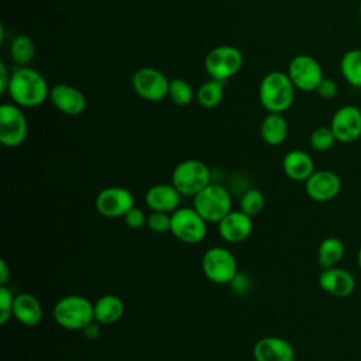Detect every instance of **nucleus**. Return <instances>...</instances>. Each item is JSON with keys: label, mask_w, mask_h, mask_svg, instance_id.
I'll return each mask as SVG.
<instances>
[{"label": "nucleus", "mask_w": 361, "mask_h": 361, "mask_svg": "<svg viewBox=\"0 0 361 361\" xmlns=\"http://www.w3.org/2000/svg\"><path fill=\"white\" fill-rule=\"evenodd\" d=\"M49 87L45 78L35 69L18 66L11 71L8 96L20 107H37L49 97Z\"/></svg>", "instance_id": "nucleus-1"}, {"label": "nucleus", "mask_w": 361, "mask_h": 361, "mask_svg": "<svg viewBox=\"0 0 361 361\" xmlns=\"http://www.w3.org/2000/svg\"><path fill=\"white\" fill-rule=\"evenodd\" d=\"M295 85L289 75L281 71L267 73L258 89L259 102L269 113L286 111L295 100Z\"/></svg>", "instance_id": "nucleus-2"}, {"label": "nucleus", "mask_w": 361, "mask_h": 361, "mask_svg": "<svg viewBox=\"0 0 361 361\" xmlns=\"http://www.w3.org/2000/svg\"><path fill=\"white\" fill-rule=\"evenodd\" d=\"M52 317L62 329L83 330L94 320L93 303L82 295H66L54 305Z\"/></svg>", "instance_id": "nucleus-3"}, {"label": "nucleus", "mask_w": 361, "mask_h": 361, "mask_svg": "<svg viewBox=\"0 0 361 361\" xmlns=\"http://www.w3.org/2000/svg\"><path fill=\"white\" fill-rule=\"evenodd\" d=\"M193 209L207 223H219L233 210V200L224 186L210 183L193 196Z\"/></svg>", "instance_id": "nucleus-4"}, {"label": "nucleus", "mask_w": 361, "mask_h": 361, "mask_svg": "<svg viewBox=\"0 0 361 361\" xmlns=\"http://www.w3.org/2000/svg\"><path fill=\"white\" fill-rule=\"evenodd\" d=\"M171 183L183 196H195L210 185V169L199 159L180 161L172 172Z\"/></svg>", "instance_id": "nucleus-5"}, {"label": "nucleus", "mask_w": 361, "mask_h": 361, "mask_svg": "<svg viewBox=\"0 0 361 361\" xmlns=\"http://www.w3.org/2000/svg\"><path fill=\"white\" fill-rule=\"evenodd\" d=\"M202 271L213 283H231L238 275L237 259L228 248L212 247L202 257Z\"/></svg>", "instance_id": "nucleus-6"}, {"label": "nucleus", "mask_w": 361, "mask_h": 361, "mask_svg": "<svg viewBox=\"0 0 361 361\" xmlns=\"http://www.w3.org/2000/svg\"><path fill=\"white\" fill-rule=\"evenodd\" d=\"M207 221L193 207H179L171 214V234L185 244H199L207 234Z\"/></svg>", "instance_id": "nucleus-7"}, {"label": "nucleus", "mask_w": 361, "mask_h": 361, "mask_svg": "<svg viewBox=\"0 0 361 361\" xmlns=\"http://www.w3.org/2000/svg\"><path fill=\"white\" fill-rule=\"evenodd\" d=\"M243 66V54L233 45H219L204 58L206 72L212 79L226 82L240 72Z\"/></svg>", "instance_id": "nucleus-8"}, {"label": "nucleus", "mask_w": 361, "mask_h": 361, "mask_svg": "<svg viewBox=\"0 0 361 361\" xmlns=\"http://www.w3.org/2000/svg\"><path fill=\"white\" fill-rule=\"evenodd\" d=\"M28 134L27 118L17 104L4 103L0 106V142L14 148L21 145Z\"/></svg>", "instance_id": "nucleus-9"}, {"label": "nucleus", "mask_w": 361, "mask_h": 361, "mask_svg": "<svg viewBox=\"0 0 361 361\" xmlns=\"http://www.w3.org/2000/svg\"><path fill=\"white\" fill-rule=\"evenodd\" d=\"M288 75L295 87L302 92H313L324 78L322 65L310 55L299 54L293 56L288 66Z\"/></svg>", "instance_id": "nucleus-10"}, {"label": "nucleus", "mask_w": 361, "mask_h": 361, "mask_svg": "<svg viewBox=\"0 0 361 361\" xmlns=\"http://www.w3.org/2000/svg\"><path fill=\"white\" fill-rule=\"evenodd\" d=\"M169 82L171 80L161 71L151 66L137 69L131 79L134 92L148 102H159L165 99L168 96Z\"/></svg>", "instance_id": "nucleus-11"}, {"label": "nucleus", "mask_w": 361, "mask_h": 361, "mask_svg": "<svg viewBox=\"0 0 361 361\" xmlns=\"http://www.w3.org/2000/svg\"><path fill=\"white\" fill-rule=\"evenodd\" d=\"M134 206L133 193L123 186H106L94 199L97 213L107 219L124 217V214Z\"/></svg>", "instance_id": "nucleus-12"}, {"label": "nucleus", "mask_w": 361, "mask_h": 361, "mask_svg": "<svg viewBox=\"0 0 361 361\" xmlns=\"http://www.w3.org/2000/svg\"><path fill=\"white\" fill-rule=\"evenodd\" d=\"M330 127L338 142L351 144L361 137V109L345 104L331 117Z\"/></svg>", "instance_id": "nucleus-13"}, {"label": "nucleus", "mask_w": 361, "mask_h": 361, "mask_svg": "<svg viewBox=\"0 0 361 361\" xmlns=\"http://www.w3.org/2000/svg\"><path fill=\"white\" fill-rule=\"evenodd\" d=\"M341 190V179L333 171H314L305 180V192L314 202L333 200Z\"/></svg>", "instance_id": "nucleus-14"}, {"label": "nucleus", "mask_w": 361, "mask_h": 361, "mask_svg": "<svg viewBox=\"0 0 361 361\" xmlns=\"http://www.w3.org/2000/svg\"><path fill=\"white\" fill-rule=\"evenodd\" d=\"M49 99L52 104L66 116H79L86 109V96L72 85L59 83L51 87Z\"/></svg>", "instance_id": "nucleus-15"}, {"label": "nucleus", "mask_w": 361, "mask_h": 361, "mask_svg": "<svg viewBox=\"0 0 361 361\" xmlns=\"http://www.w3.org/2000/svg\"><path fill=\"white\" fill-rule=\"evenodd\" d=\"M220 237L231 244L243 243L247 240L254 228L252 217L241 210H231L217 223Z\"/></svg>", "instance_id": "nucleus-16"}, {"label": "nucleus", "mask_w": 361, "mask_h": 361, "mask_svg": "<svg viewBox=\"0 0 361 361\" xmlns=\"http://www.w3.org/2000/svg\"><path fill=\"white\" fill-rule=\"evenodd\" d=\"M319 286L323 292L334 298L350 296L355 289V278L344 268L331 267L326 268L319 275Z\"/></svg>", "instance_id": "nucleus-17"}, {"label": "nucleus", "mask_w": 361, "mask_h": 361, "mask_svg": "<svg viewBox=\"0 0 361 361\" xmlns=\"http://www.w3.org/2000/svg\"><path fill=\"white\" fill-rule=\"evenodd\" d=\"M252 357L255 361H295V348L282 337L267 336L254 344Z\"/></svg>", "instance_id": "nucleus-18"}, {"label": "nucleus", "mask_w": 361, "mask_h": 361, "mask_svg": "<svg viewBox=\"0 0 361 361\" xmlns=\"http://www.w3.org/2000/svg\"><path fill=\"white\" fill-rule=\"evenodd\" d=\"M180 193L172 183H157L145 192V204L151 212L173 213L180 207Z\"/></svg>", "instance_id": "nucleus-19"}, {"label": "nucleus", "mask_w": 361, "mask_h": 361, "mask_svg": "<svg viewBox=\"0 0 361 361\" xmlns=\"http://www.w3.org/2000/svg\"><path fill=\"white\" fill-rule=\"evenodd\" d=\"M13 317L27 327L39 324L42 319V307L38 298L28 292L17 293L14 298Z\"/></svg>", "instance_id": "nucleus-20"}, {"label": "nucleus", "mask_w": 361, "mask_h": 361, "mask_svg": "<svg viewBox=\"0 0 361 361\" xmlns=\"http://www.w3.org/2000/svg\"><path fill=\"white\" fill-rule=\"evenodd\" d=\"M282 169L289 179L305 182L314 172V164L307 152L302 149H292L283 157Z\"/></svg>", "instance_id": "nucleus-21"}, {"label": "nucleus", "mask_w": 361, "mask_h": 361, "mask_svg": "<svg viewBox=\"0 0 361 361\" xmlns=\"http://www.w3.org/2000/svg\"><path fill=\"white\" fill-rule=\"evenodd\" d=\"M94 322L103 326H109L117 323L124 314V302L113 293H107L100 296L93 303Z\"/></svg>", "instance_id": "nucleus-22"}, {"label": "nucleus", "mask_w": 361, "mask_h": 361, "mask_svg": "<svg viewBox=\"0 0 361 361\" xmlns=\"http://www.w3.org/2000/svg\"><path fill=\"white\" fill-rule=\"evenodd\" d=\"M288 121L282 113H268L259 126V134L265 144L281 145L288 137Z\"/></svg>", "instance_id": "nucleus-23"}, {"label": "nucleus", "mask_w": 361, "mask_h": 361, "mask_svg": "<svg viewBox=\"0 0 361 361\" xmlns=\"http://www.w3.org/2000/svg\"><path fill=\"white\" fill-rule=\"evenodd\" d=\"M345 254V245L338 237H326L317 247V264L320 268L336 267Z\"/></svg>", "instance_id": "nucleus-24"}, {"label": "nucleus", "mask_w": 361, "mask_h": 361, "mask_svg": "<svg viewBox=\"0 0 361 361\" xmlns=\"http://www.w3.org/2000/svg\"><path fill=\"white\" fill-rule=\"evenodd\" d=\"M343 78L354 87H361V49L347 51L340 61Z\"/></svg>", "instance_id": "nucleus-25"}, {"label": "nucleus", "mask_w": 361, "mask_h": 361, "mask_svg": "<svg viewBox=\"0 0 361 361\" xmlns=\"http://www.w3.org/2000/svg\"><path fill=\"white\" fill-rule=\"evenodd\" d=\"M224 97V82L210 79L196 90L197 103L206 109L217 107Z\"/></svg>", "instance_id": "nucleus-26"}, {"label": "nucleus", "mask_w": 361, "mask_h": 361, "mask_svg": "<svg viewBox=\"0 0 361 361\" xmlns=\"http://www.w3.org/2000/svg\"><path fill=\"white\" fill-rule=\"evenodd\" d=\"M10 54L18 66H27L35 55V44L32 38L25 34L14 37L10 45Z\"/></svg>", "instance_id": "nucleus-27"}, {"label": "nucleus", "mask_w": 361, "mask_h": 361, "mask_svg": "<svg viewBox=\"0 0 361 361\" xmlns=\"http://www.w3.org/2000/svg\"><path fill=\"white\" fill-rule=\"evenodd\" d=\"M196 96L192 85L189 82H186L185 79H179L175 78L169 82V90H168V97L171 99V102L176 106H188L190 104V102L193 100V97Z\"/></svg>", "instance_id": "nucleus-28"}, {"label": "nucleus", "mask_w": 361, "mask_h": 361, "mask_svg": "<svg viewBox=\"0 0 361 361\" xmlns=\"http://www.w3.org/2000/svg\"><path fill=\"white\" fill-rule=\"evenodd\" d=\"M264 204H265L264 193L255 188L245 190L240 199V210L251 217L259 214L264 209Z\"/></svg>", "instance_id": "nucleus-29"}, {"label": "nucleus", "mask_w": 361, "mask_h": 361, "mask_svg": "<svg viewBox=\"0 0 361 361\" xmlns=\"http://www.w3.org/2000/svg\"><path fill=\"white\" fill-rule=\"evenodd\" d=\"M309 142L314 151L324 152L333 148V145L337 142V138L331 127H317L316 130L312 131L309 137Z\"/></svg>", "instance_id": "nucleus-30"}, {"label": "nucleus", "mask_w": 361, "mask_h": 361, "mask_svg": "<svg viewBox=\"0 0 361 361\" xmlns=\"http://www.w3.org/2000/svg\"><path fill=\"white\" fill-rule=\"evenodd\" d=\"M171 214L165 212H151L147 217L148 228L155 234H165L171 231Z\"/></svg>", "instance_id": "nucleus-31"}, {"label": "nucleus", "mask_w": 361, "mask_h": 361, "mask_svg": "<svg viewBox=\"0 0 361 361\" xmlns=\"http://www.w3.org/2000/svg\"><path fill=\"white\" fill-rule=\"evenodd\" d=\"M16 295L7 285H0V324H6L13 317Z\"/></svg>", "instance_id": "nucleus-32"}, {"label": "nucleus", "mask_w": 361, "mask_h": 361, "mask_svg": "<svg viewBox=\"0 0 361 361\" xmlns=\"http://www.w3.org/2000/svg\"><path fill=\"white\" fill-rule=\"evenodd\" d=\"M147 217H148V216H145V213H144L142 209L134 206L133 209H130V210L124 214L123 219H124V223H126L130 228L138 230V228H141L144 224H147Z\"/></svg>", "instance_id": "nucleus-33"}, {"label": "nucleus", "mask_w": 361, "mask_h": 361, "mask_svg": "<svg viewBox=\"0 0 361 361\" xmlns=\"http://www.w3.org/2000/svg\"><path fill=\"white\" fill-rule=\"evenodd\" d=\"M317 94L323 99H333L338 93V86L331 78H323L316 89Z\"/></svg>", "instance_id": "nucleus-34"}, {"label": "nucleus", "mask_w": 361, "mask_h": 361, "mask_svg": "<svg viewBox=\"0 0 361 361\" xmlns=\"http://www.w3.org/2000/svg\"><path fill=\"white\" fill-rule=\"evenodd\" d=\"M10 79H11V72L8 71V68L6 66L4 62H0V93L1 94L7 93Z\"/></svg>", "instance_id": "nucleus-35"}, {"label": "nucleus", "mask_w": 361, "mask_h": 361, "mask_svg": "<svg viewBox=\"0 0 361 361\" xmlns=\"http://www.w3.org/2000/svg\"><path fill=\"white\" fill-rule=\"evenodd\" d=\"M11 276V271L8 264L6 262V259L0 261V285H7V282L10 281Z\"/></svg>", "instance_id": "nucleus-36"}, {"label": "nucleus", "mask_w": 361, "mask_h": 361, "mask_svg": "<svg viewBox=\"0 0 361 361\" xmlns=\"http://www.w3.org/2000/svg\"><path fill=\"white\" fill-rule=\"evenodd\" d=\"M99 324V323H97ZM96 322L93 320L90 324H87L85 329H83V334L87 337V338H94L99 336V327H97Z\"/></svg>", "instance_id": "nucleus-37"}, {"label": "nucleus", "mask_w": 361, "mask_h": 361, "mask_svg": "<svg viewBox=\"0 0 361 361\" xmlns=\"http://www.w3.org/2000/svg\"><path fill=\"white\" fill-rule=\"evenodd\" d=\"M358 267L361 269V245H360V250H358Z\"/></svg>", "instance_id": "nucleus-38"}, {"label": "nucleus", "mask_w": 361, "mask_h": 361, "mask_svg": "<svg viewBox=\"0 0 361 361\" xmlns=\"http://www.w3.org/2000/svg\"><path fill=\"white\" fill-rule=\"evenodd\" d=\"M360 20H361V3H360Z\"/></svg>", "instance_id": "nucleus-39"}]
</instances>
